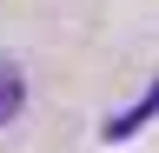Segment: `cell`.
<instances>
[{"mask_svg": "<svg viewBox=\"0 0 159 153\" xmlns=\"http://www.w3.org/2000/svg\"><path fill=\"white\" fill-rule=\"evenodd\" d=\"M152 113H159V80H152L146 93H139V100H133L126 113H113V120L99 127V140H113V146H119V140H133L139 127H152Z\"/></svg>", "mask_w": 159, "mask_h": 153, "instance_id": "1", "label": "cell"}, {"mask_svg": "<svg viewBox=\"0 0 159 153\" xmlns=\"http://www.w3.org/2000/svg\"><path fill=\"white\" fill-rule=\"evenodd\" d=\"M20 107H27V80H20V67H13V60H0V127L20 120Z\"/></svg>", "mask_w": 159, "mask_h": 153, "instance_id": "2", "label": "cell"}]
</instances>
